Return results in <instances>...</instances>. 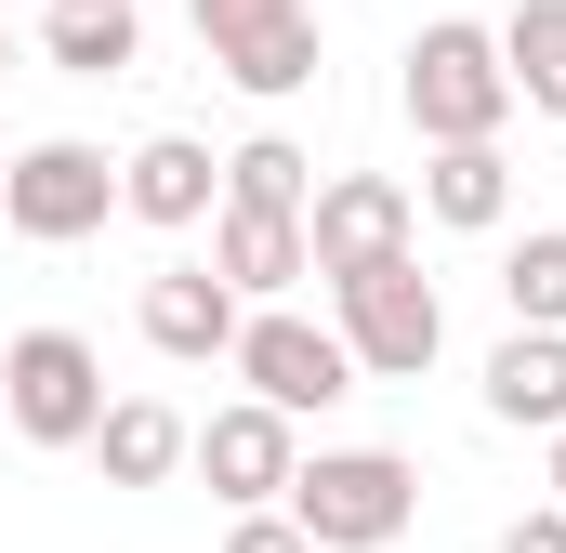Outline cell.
Listing matches in <instances>:
<instances>
[{"mask_svg":"<svg viewBox=\"0 0 566 553\" xmlns=\"http://www.w3.org/2000/svg\"><path fill=\"white\" fill-rule=\"evenodd\" d=\"M290 514H303L316 553H382V541H409L422 474L396 448H316V461H290Z\"/></svg>","mask_w":566,"mask_h":553,"instance_id":"1","label":"cell"},{"mask_svg":"<svg viewBox=\"0 0 566 553\" xmlns=\"http://www.w3.org/2000/svg\"><path fill=\"white\" fill-rule=\"evenodd\" d=\"M409 119H422V145H488L501 119H514L501 27H474V13H434L422 40H409Z\"/></svg>","mask_w":566,"mask_h":553,"instance_id":"2","label":"cell"},{"mask_svg":"<svg viewBox=\"0 0 566 553\" xmlns=\"http://www.w3.org/2000/svg\"><path fill=\"white\" fill-rule=\"evenodd\" d=\"M0 421H13L27 448H93V421H106V356H93L80 330H13V343H0Z\"/></svg>","mask_w":566,"mask_h":553,"instance_id":"3","label":"cell"},{"mask_svg":"<svg viewBox=\"0 0 566 553\" xmlns=\"http://www.w3.org/2000/svg\"><path fill=\"white\" fill-rule=\"evenodd\" d=\"M329 330L356 343V369H382V383H422L434 369V343H448V303H434V276L409 264V251H382V264H356V276H329Z\"/></svg>","mask_w":566,"mask_h":553,"instance_id":"4","label":"cell"},{"mask_svg":"<svg viewBox=\"0 0 566 553\" xmlns=\"http://www.w3.org/2000/svg\"><path fill=\"white\" fill-rule=\"evenodd\" d=\"M106 211H119V158H106V145L53 133V145H27V158H0V225H13V238L66 251V238H93Z\"/></svg>","mask_w":566,"mask_h":553,"instance_id":"5","label":"cell"},{"mask_svg":"<svg viewBox=\"0 0 566 553\" xmlns=\"http://www.w3.org/2000/svg\"><path fill=\"white\" fill-rule=\"evenodd\" d=\"M224 356H238V383H251L264 409H290V421L356 396V343H343V330H316V316H290V303H251Z\"/></svg>","mask_w":566,"mask_h":553,"instance_id":"6","label":"cell"},{"mask_svg":"<svg viewBox=\"0 0 566 553\" xmlns=\"http://www.w3.org/2000/svg\"><path fill=\"white\" fill-rule=\"evenodd\" d=\"M198 40H211V66L238 80V93H303L316 80V0H198Z\"/></svg>","mask_w":566,"mask_h":553,"instance_id":"7","label":"cell"},{"mask_svg":"<svg viewBox=\"0 0 566 553\" xmlns=\"http://www.w3.org/2000/svg\"><path fill=\"white\" fill-rule=\"evenodd\" d=\"M409 238H422V198H409L396 171H329V185L303 198L316 276H356V264H382V251H409Z\"/></svg>","mask_w":566,"mask_h":553,"instance_id":"8","label":"cell"},{"mask_svg":"<svg viewBox=\"0 0 566 553\" xmlns=\"http://www.w3.org/2000/svg\"><path fill=\"white\" fill-rule=\"evenodd\" d=\"M185 461L211 474V501H238V514H251V501H290V461H303V448H290V409L238 396V409H211L198 435H185Z\"/></svg>","mask_w":566,"mask_h":553,"instance_id":"9","label":"cell"},{"mask_svg":"<svg viewBox=\"0 0 566 553\" xmlns=\"http://www.w3.org/2000/svg\"><path fill=\"white\" fill-rule=\"evenodd\" d=\"M119 211H133V225H211V211H224V158L198 133H145L133 158H119Z\"/></svg>","mask_w":566,"mask_h":553,"instance_id":"10","label":"cell"},{"mask_svg":"<svg viewBox=\"0 0 566 553\" xmlns=\"http://www.w3.org/2000/svg\"><path fill=\"white\" fill-rule=\"evenodd\" d=\"M211 276L238 290V303H277V290H303L316 276V251H303V211H211Z\"/></svg>","mask_w":566,"mask_h":553,"instance_id":"11","label":"cell"},{"mask_svg":"<svg viewBox=\"0 0 566 553\" xmlns=\"http://www.w3.org/2000/svg\"><path fill=\"white\" fill-rule=\"evenodd\" d=\"M238 316H251V303H238L211 264H158V276H145V343H158V356H185V369H198V356H224V343H238Z\"/></svg>","mask_w":566,"mask_h":553,"instance_id":"12","label":"cell"},{"mask_svg":"<svg viewBox=\"0 0 566 553\" xmlns=\"http://www.w3.org/2000/svg\"><path fill=\"white\" fill-rule=\"evenodd\" d=\"M185 435H198V421L158 409V396H106L93 461H106V488H171V474H185Z\"/></svg>","mask_w":566,"mask_h":553,"instance_id":"13","label":"cell"},{"mask_svg":"<svg viewBox=\"0 0 566 553\" xmlns=\"http://www.w3.org/2000/svg\"><path fill=\"white\" fill-rule=\"evenodd\" d=\"M488 421H514V435H554L566 421V330H514L488 356Z\"/></svg>","mask_w":566,"mask_h":553,"instance_id":"14","label":"cell"},{"mask_svg":"<svg viewBox=\"0 0 566 553\" xmlns=\"http://www.w3.org/2000/svg\"><path fill=\"white\" fill-rule=\"evenodd\" d=\"M422 211L461 225V238H488V225L514 211V158H501V133H488V145H434V158H422Z\"/></svg>","mask_w":566,"mask_h":553,"instance_id":"15","label":"cell"},{"mask_svg":"<svg viewBox=\"0 0 566 553\" xmlns=\"http://www.w3.org/2000/svg\"><path fill=\"white\" fill-rule=\"evenodd\" d=\"M40 53H53L66 80H119L145 53V13L133 0H53V13H40Z\"/></svg>","mask_w":566,"mask_h":553,"instance_id":"16","label":"cell"},{"mask_svg":"<svg viewBox=\"0 0 566 553\" xmlns=\"http://www.w3.org/2000/svg\"><path fill=\"white\" fill-rule=\"evenodd\" d=\"M501 66H514V106L566 119V0H514L501 13Z\"/></svg>","mask_w":566,"mask_h":553,"instance_id":"17","label":"cell"},{"mask_svg":"<svg viewBox=\"0 0 566 553\" xmlns=\"http://www.w3.org/2000/svg\"><path fill=\"white\" fill-rule=\"evenodd\" d=\"M501 303H514V330H566V225H527L501 251Z\"/></svg>","mask_w":566,"mask_h":553,"instance_id":"18","label":"cell"},{"mask_svg":"<svg viewBox=\"0 0 566 553\" xmlns=\"http://www.w3.org/2000/svg\"><path fill=\"white\" fill-rule=\"evenodd\" d=\"M224 198H238V211H303V198H316V158H303L290 133H251L238 158H224Z\"/></svg>","mask_w":566,"mask_h":553,"instance_id":"19","label":"cell"},{"mask_svg":"<svg viewBox=\"0 0 566 553\" xmlns=\"http://www.w3.org/2000/svg\"><path fill=\"white\" fill-rule=\"evenodd\" d=\"M224 553H316V541H303V514H290V501H251V514L224 528Z\"/></svg>","mask_w":566,"mask_h":553,"instance_id":"20","label":"cell"},{"mask_svg":"<svg viewBox=\"0 0 566 553\" xmlns=\"http://www.w3.org/2000/svg\"><path fill=\"white\" fill-rule=\"evenodd\" d=\"M501 553H566V501H541V514H514V528H501Z\"/></svg>","mask_w":566,"mask_h":553,"instance_id":"21","label":"cell"},{"mask_svg":"<svg viewBox=\"0 0 566 553\" xmlns=\"http://www.w3.org/2000/svg\"><path fill=\"white\" fill-rule=\"evenodd\" d=\"M554 501H566V421H554Z\"/></svg>","mask_w":566,"mask_h":553,"instance_id":"22","label":"cell"},{"mask_svg":"<svg viewBox=\"0 0 566 553\" xmlns=\"http://www.w3.org/2000/svg\"><path fill=\"white\" fill-rule=\"evenodd\" d=\"M0 66H13V0H0Z\"/></svg>","mask_w":566,"mask_h":553,"instance_id":"23","label":"cell"},{"mask_svg":"<svg viewBox=\"0 0 566 553\" xmlns=\"http://www.w3.org/2000/svg\"><path fill=\"white\" fill-rule=\"evenodd\" d=\"M40 13H53V0H40Z\"/></svg>","mask_w":566,"mask_h":553,"instance_id":"24","label":"cell"},{"mask_svg":"<svg viewBox=\"0 0 566 553\" xmlns=\"http://www.w3.org/2000/svg\"><path fill=\"white\" fill-rule=\"evenodd\" d=\"M0 435H13V421H0Z\"/></svg>","mask_w":566,"mask_h":553,"instance_id":"25","label":"cell"}]
</instances>
